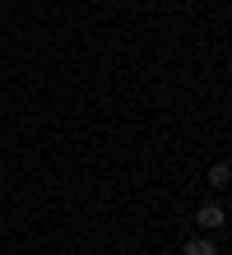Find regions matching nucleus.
Instances as JSON below:
<instances>
[{
	"label": "nucleus",
	"mask_w": 232,
	"mask_h": 255,
	"mask_svg": "<svg viewBox=\"0 0 232 255\" xmlns=\"http://www.w3.org/2000/svg\"><path fill=\"white\" fill-rule=\"evenodd\" d=\"M195 223H200V228H223V209H219V204H205V209L195 214Z\"/></svg>",
	"instance_id": "nucleus-1"
},
{
	"label": "nucleus",
	"mask_w": 232,
	"mask_h": 255,
	"mask_svg": "<svg viewBox=\"0 0 232 255\" xmlns=\"http://www.w3.org/2000/svg\"><path fill=\"white\" fill-rule=\"evenodd\" d=\"M186 255H219V246L205 242V237H195V242H186Z\"/></svg>",
	"instance_id": "nucleus-2"
},
{
	"label": "nucleus",
	"mask_w": 232,
	"mask_h": 255,
	"mask_svg": "<svg viewBox=\"0 0 232 255\" xmlns=\"http://www.w3.org/2000/svg\"><path fill=\"white\" fill-rule=\"evenodd\" d=\"M209 181H214V186H228V162H219V167L209 172Z\"/></svg>",
	"instance_id": "nucleus-3"
}]
</instances>
